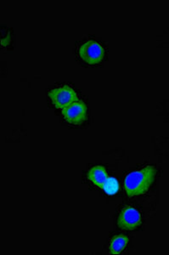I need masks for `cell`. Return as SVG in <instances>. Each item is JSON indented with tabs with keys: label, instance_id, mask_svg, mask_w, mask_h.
<instances>
[{
	"label": "cell",
	"instance_id": "obj_7",
	"mask_svg": "<svg viewBox=\"0 0 169 255\" xmlns=\"http://www.w3.org/2000/svg\"><path fill=\"white\" fill-rule=\"evenodd\" d=\"M128 239L126 236L117 235L111 238L109 250L111 255H119L125 250L128 245Z\"/></svg>",
	"mask_w": 169,
	"mask_h": 255
},
{
	"label": "cell",
	"instance_id": "obj_1",
	"mask_svg": "<svg viewBox=\"0 0 169 255\" xmlns=\"http://www.w3.org/2000/svg\"><path fill=\"white\" fill-rule=\"evenodd\" d=\"M156 174L157 168L154 166H146L129 173L124 180V189L128 197L141 196L147 192L154 182Z\"/></svg>",
	"mask_w": 169,
	"mask_h": 255
},
{
	"label": "cell",
	"instance_id": "obj_3",
	"mask_svg": "<svg viewBox=\"0 0 169 255\" xmlns=\"http://www.w3.org/2000/svg\"><path fill=\"white\" fill-rule=\"evenodd\" d=\"M49 96L53 105L59 109H63L78 100V94L76 91L68 85H64L51 90Z\"/></svg>",
	"mask_w": 169,
	"mask_h": 255
},
{
	"label": "cell",
	"instance_id": "obj_2",
	"mask_svg": "<svg viewBox=\"0 0 169 255\" xmlns=\"http://www.w3.org/2000/svg\"><path fill=\"white\" fill-rule=\"evenodd\" d=\"M80 57L87 64L94 65L102 61L104 57V49L102 45L94 40L85 42L80 46L79 50Z\"/></svg>",
	"mask_w": 169,
	"mask_h": 255
},
{
	"label": "cell",
	"instance_id": "obj_6",
	"mask_svg": "<svg viewBox=\"0 0 169 255\" xmlns=\"http://www.w3.org/2000/svg\"><path fill=\"white\" fill-rule=\"evenodd\" d=\"M107 178V172L102 166H94L87 173V179L89 181L100 188L102 187Z\"/></svg>",
	"mask_w": 169,
	"mask_h": 255
},
{
	"label": "cell",
	"instance_id": "obj_4",
	"mask_svg": "<svg viewBox=\"0 0 169 255\" xmlns=\"http://www.w3.org/2000/svg\"><path fill=\"white\" fill-rule=\"evenodd\" d=\"M142 223L140 212L133 207H126L117 216V226L125 231H134Z\"/></svg>",
	"mask_w": 169,
	"mask_h": 255
},
{
	"label": "cell",
	"instance_id": "obj_8",
	"mask_svg": "<svg viewBox=\"0 0 169 255\" xmlns=\"http://www.w3.org/2000/svg\"><path fill=\"white\" fill-rule=\"evenodd\" d=\"M103 190L108 195L117 194L119 191V183L116 178L114 177H108L102 186Z\"/></svg>",
	"mask_w": 169,
	"mask_h": 255
},
{
	"label": "cell",
	"instance_id": "obj_5",
	"mask_svg": "<svg viewBox=\"0 0 169 255\" xmlns=\"http://www.w3.org/2000/svg\"><path fill=\"white\" fill-rule=\"evenodd\" d=\"M86 105L82 101L77 100L76 102L62 109V116L69 124L79 125L86 119Z\"/></svg>",
	"mask_w": 169,
	"mask_h": 255
}]
</instances>
